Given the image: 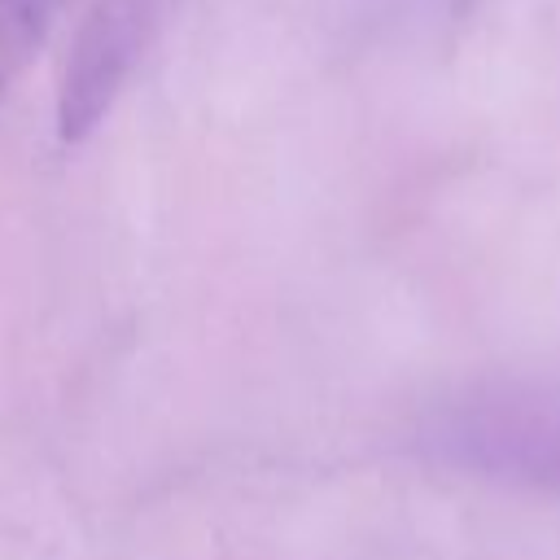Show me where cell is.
<instances>
[{
    "label": "cell",
    "instance_id": "obj_1",
    "mask_svg": "<svg viewBox=\"0 0 560 560\" xmlns=\"http://www.w3.org/2000/svg\"><path fill=\"white\" fill-rule=\"evenodd\" d=\"M416 451L459 477L560 499V381L494 376L424 407Z\"/></svg>",
    "mask_w": 560,
    "mask_h": 560
},
{
    "label": "cell",
    "instance_id": "obj_2",
    "mask_svg": "<svg viewBox=\"0 0 560 560\" xmlns=\"http://www.w3.org/2000/svg\"><path fill=\"white\" fill-rule=\"evenodd\" d=\"M158 26V0H92L70 35V52L57 83V136L61 144H83L127 79L136 74Z\"/></svg>",
    "mask_w": 560,
    "mask_h": 560
},
{
    "label": "cell",
    "instance_id": "obj_3",
    "mask_svg": "<svg viewBox=\"0 0 560 560\" xmlns=\"http://www.w3.org/2000/svg\"><path fill=\"white\" fill-rule=\"evenodd\" d=\"M66 0H0V96L48 39Z\"/></svg>",
    "mask_w": 560,
    "mask_h": 560
}]
</instances>
